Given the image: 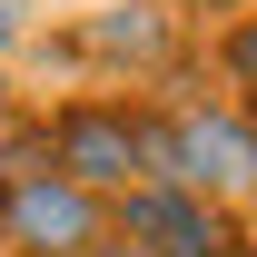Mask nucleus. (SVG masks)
<instances>
[{
	"label": "nucleus",
	"mask_w": 257,
	"mask_h": 257,
	"mask_svg": "<svg viewBox=\"0 0 257 257\" xmlns=\"http://www.w3.org/2000/svg\"><path fill=\"white\" fill-rule=\"evenodd\" d=\"M10 237H20V247H50V257H89L99 208H89V188L20 168V188H10Z\"/></svg>",
	"instance_id": "obj_1"
},
{
	"label": "nucleus",
	"mask_w": 257,
	"mask_h": 257,
	"mask_svg": "<svg viewBox=\"0 0 257 257\" xmlns=\"http://www.w3.org/2000/svg\"><path fill=\"white\" fill-rule=\"evenodd\" d=\"M50 149H60L69 188H128V168H139V119L128 109H69L50 128Z\"/></svg>",
	"instance_id": "obj_2"
},
{
	"label": "nucleus",
	"mask_w": 257,
	"mask_h": 257,
	"mask_svg": "<svg viewBox=\"0 0 257 257\" xmlns=\"http://www.w3.org/2000/svg\"><path fill=\"white\" fill-rule=\"evenodd\" d=\"M119 227H128L149 257H227V218L198 208L188 188H139V198L119 208Z\"/></svg>",
	"instance_id": "obj_3"
},
{
	"label": "nucleus",
	"mask_w": 257,
	"mask_h": 257,
	"mask_svg": "<svg viewBox=\"0 0 257 257\" xmlns=\"http://www.w3.org/2000/svg\"><path fill=\"white\" fill-rule=\"evenodd\" d=\"M247 178H257V128L247 119H227V109H218V119H198V109H188V119H178V188H247Z\"/></svg>",
	"instance_id": "obj_4"
},
{
	"label": "nucleus",
	"mask_w": 257,
	"mask_h": 257,
	"mask_svg": "<svg viewBox=\"0 0 257 257\" xmlns=\"http://www.w3.org/2000/svg\"><path fill=\"white\" fill-rule=\"evenodd\" d=\"M218 69H227V79H237V89H247V109H257V20H237V30H227V50H218Z\"/></svg>",
	"instance_id": "obj_5"
},
{
	"label": "nucleus",
	"mask_w": 257,
	"mask_h": 257,
	"mask_svg": "<svg viewBox=\"0 0 257 257\" xmlns=\"http://www.w3.org/2000/svg\"><path fill=\"white\" fill-rule=\"evenodd\" d=\"M89 257H149V247H89Z\"/></svg>",
	"instance_id": "obj_6"
},
{
	"label": "nucleus",
	"mask_w": 257,
	"mask_h": 257,
	"mask_svg": "<svg viewBox=\"0 0 257 257\" xmlns=\"http://www.w3.org/2000/svg\"><path fill=\"white\" fill-rule=\"evenodd\" d=\"M198 10H237V0H198Z\"/></svg>",
	"instance_id": "obj_7"
}]
</instances>
